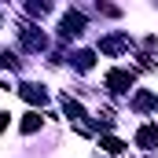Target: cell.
<instances>
[{
  "label": "cell",
  "instance_id": "5b68a950",
  "mask_svg": "<svg viewBox=\"0 0 158 158\" xmlns=\"http://www.w3.org/2000/svg\"><path fill=\"white\" fill-rule=\"evenodd\" d=\"M136 143H140L143 151H158V125H143V129L136 132Z\"/></svg>",
  "mask_w": 158,
  "mask_h": 158
},
{
  "label": "cell",
  "instance_id": "8fae6325",
  "mask_svg": "<svg viewBox=\"0 0 158 158\" xmlns=\"http://www.w3.org/2000/svg\"><path fill=\"white\" fill-rule=\"evenodd\" d=\"M37 129H40V114H26V118H22V132H26V136L37 132Z\"/></svg>",
  "mask_w": 158,
  "mask_h": 158
},
{
  "label": "cell",
  "instance_id": "7a4b0ae2",
  "mask_svg": "<svg viewBox=\"0 0 158 158\" xmlns=\"http://www.w3.org/2000/svg\"><path fill=\"white\" fill-rule=\"evenodd\" d=\"M107 88L118 96V92H125V88H132V70H110L107 74Z\"/></svg>",
  "mask_w": 158,
  "mask_h": 158
},
{
  "label": "cell",
  "instance_id": "52a82bcc",
  "mask_svg": "<svg viewBox=\"0 0 158 158\" xmlns=\"http://www.w3.org/2000/svg\"><path fill=\"white\" fill-rule=\"evenodd\" d=\"M132 107H136V110H155V107H158V96H155V92H136Z\"/></svg>",
  "mask_w": 158,
  "mask_h": 158
},
{
  "label": "cell",
  "instance_id": "30bf717a",
  "mask_svg": "<svg viewBox=\"0 0 158 158\" xmlns=\"http://www.w3.org/2000/svg\"><path fill=\"white\" fill-rule=\"evenodd\" d=\"M99 147H103V151H110V155H121V151H125V143L114 140V136H103V140H99Z\"/></svg>",
  "mask_w": 158,
  "mask_h": 158
},
{
  "label": "cell",
  "instance_id": "7c38bea8",
  "mask_svg": "<svg viewBox=\"0 0 158 158\" xmlns=\"http://www.w3.org/2000/svg\"><path fill=\"white\" fill-rule=\"evenodd\" d=\"M4 129H7V114H0V132H4Z\"/></svg>",
  "mask_w": 158,
  "mask_h": 158
},
{
  "label": "cell",
  "instance_id": "6da1fadb",
  "mask_svg": "<svg viewBox=\"0 0 158 158\" xmlns=\"http://www.w3.org/2000/svg\"><path fill=\"white\" fill-rule=\"evenodd\" d=\"M81 30H85V19H81V11H66V15H63V22H59V33L70 40V37H81Z\"/></svg>",
  "mask_w": 158,
  "mask_h": 158
},
{
  "label": "cell",
  "instance_id": "ba28073f",
  "mask_svg": "<svg viewBox=\"0 0 158 158\" xmlns=\"http://www.w3.org/2000/svg\"><path fill=\"white\" fill-rule=\"evenodd\" d=\"M92 66H96V52H77V55H74V70L88 74Z\"/></svg>",
  "mask_w": 158,
  "mask_h": 158
},
{
  "label": "cell",
  "instance_id": "277c9868",
  "mask_svg": "<svg viewBox=\"0 0 158 158\" xmlns=\"http://www.w3.org/2000/svg\"><path fill=\"white\" fill-rule=\"evenodd\" d=\"M19 96H22L26 103H33V107H44V103H48V92H44L40 85H22V88H19Z\"/></svg>",
  "mask_w": 158,
  "mask_h": 158
},
{
  "label": "cell",
  "instance_id": "8992f818",
  "mask_svg": "<svg viewBox=\"0 0 158 158\" xmlns=\"http://www.w3.org/2000/svg\"><path fill=\"white\" fill-rule=\"evenodd\" d=\"M121 48H129V37H125V33H118V37H107V40H99V52H107V55H114V52H121Z\"/></svg>",
  "mask_w": 158,
  "mask_h": 158
},
{
  "label": "cell",
  "instance_id": "9c48e42d",
  "mask_svg": "<svg viewBox=\"0 0 158 158\" xmlns=\"http://www.w3.org/2000/svg\"><path fill=\"white\" fill-rule=\"evenodd\" d=\"M63 110H66V118H74V121H81V118H85L81 103H77V99H70V96H63Z\"/></svg>",
  "mask_w": 158,
  "mask_h": 158
},
{
  "label": "cell",
  "instance_id": "3957f363",
  "mask_svg": "<svg viewBox=\"0 0 158 158\" xmlns=\"http://www.w3.org/2000/svg\"><path fill=\"white\" fill-rule=\"evenodd\" d=\"M19 37H22V48H30V52H44V48H48V40H44V33H37L33 26L19 30Z\"/></svg>",
  "mask_w": 158,
  "mask_h": 158
}]
</instances>
